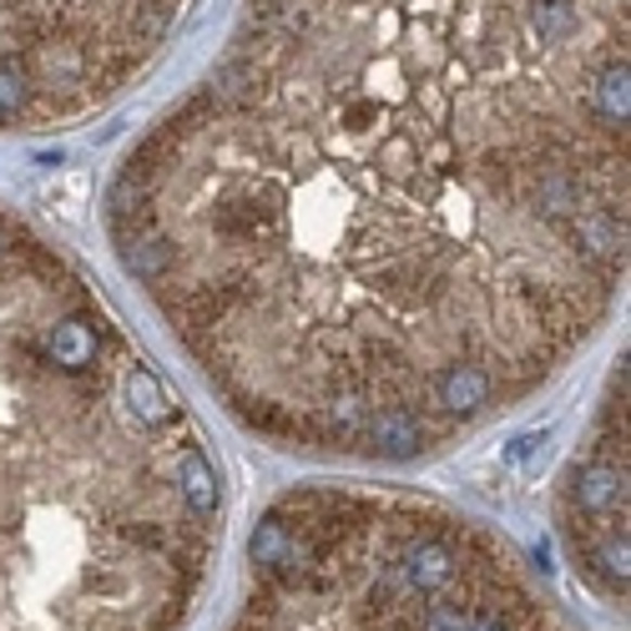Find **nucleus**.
Masks as SVG:
<instances>
[{"instance_id":"nucleus-3","label":"nucleus","mask_w":631,"mask_h":631,"mask_svg":"<svg viewBox=\"0 0 631 631\" xmlns=\"http://www.w3.org/2000/svg\"><path fill=\"white\" fill-rule=\"evenodd\" d=\"M571 505L591 520L617 526V515H627V455H591L587 465H576L571 475ZM627 526V520H621Z\"/></svg>"},{"instance_id":"nucleus-5","label":"nucleus","mask_w":631,"mask_h":631,"mask_svg":"<svg viewBox=\"0 0 631 631\" xmlns=\"http://www.w3.org/2000/svg\"><path fill=\"white\" fill-rule=\"evenodd\" d=\"M475 611L465 602H455V596H440V602L425 611V621H420V631H471Z\"/></svg>"},{"instance_id":"nucleus-6","label":"nucleus","mask_w":631,"mask_h":631,"mask_svg":"<svg viewBox=\"0 0 631 631\" xmlns=\"http://www.w3.org/2000/svg\"><path fill=\"white\" fill-rule=\"evenodd\" d=\"M536 445H541V435H520V440L511 445V460H530L536 455Z\"/></svg>"},{"instance_id":"nucleus-7","label":"nucleus","mask_w":631,"mask_h":631,"mask_svg":"<svg viewBox=\"0 0 631 631\" xmlns=\"http://www.w3.org/2000/svg\"><path fill=\"white\" fill-rule=\"evenodd\" d=\"M471 631H511V627H505L500 617H490V611H485V617H475V621H471Z\"/></svg>"},{"instance_id":"nucleus-2","label":"nucleus","mask_w":631,"mask_h":631,"mask_svg":"<svg viewBox=\"0 0 631 631\" xmlns=\"http://www.w3.org/2000/svg\"><path fill=\"white\" fill-rule=\"evenodd\" d=\"M395 566L414 596H440V591L455 587L460 551L450 536H440V530H410L395 551Z\"/></svg>"},{"instance_id":"nucleus-4","label":"nucleus","mask_w":631,"mask_h":631,"mask_svg":"<svg viewBox=\"0 0 631 631\" xmlns=\"http://www.w3.org/2000/svg\"><path fill=\"white\" fill-rule=\"evenodd\" d=\"M177 490H182V500H188L192 515H203V520H213V515H218L222 485H218L213 460H207L197 445H188V450H182V465H177Z\"/></svg>"},{"instance_id":"nucleus-1","label":"nucleus","mask_w":631,"mask_h":631,"mask_svg":"<svg viewBox=\"0 0 631 631\" xmlns=\"http://www.w3.org/2000/svg\"><path fill=\"white\" fill-rule=\"evenodd\" d=\"M627 0H248L203 87L117 172L106 222L182 197L197 243L162 283L218 258L167 304L203 353L263 283L294 298L329 268L319 298L338 309L298 410L359 445L374 414H420L410 319L471 364L460 243H536L611 294L581 228L627 213Z\"/></svg>"}]
</instances>
